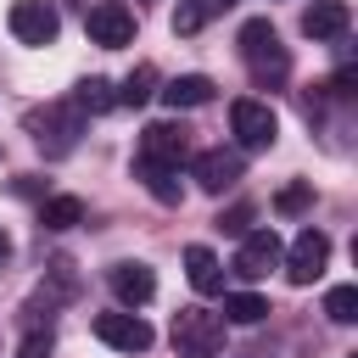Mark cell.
Wrapping results in <instances>:
<instances>
[{"instance_id": "obj_4", "label": "cell", "mask_w": 358, "mask_h": 358, "mask_svg": "<svg viewBox=\"0 0 358 358\" xmlns=\"http://www.w3.org/2000/svg\"><path fill=\"white\" fill-rule=\"evenodd\" d=\"M229 134H235L241 151H268V145L280 140V117H274L268 101L241 95V101H229Z\"/></svg>"}, {"instance_id": "obj_26", "label": "cell", "mask_w": 358, "mask_h": 358, "mask_svg": "<svg viewBox=\"0 0 358 358\" xmlns=\"http://www.w3.org/2000/svg\"><path fill=\"white\" fill-rule=\"evenodd\" d=\"M6 257H11V235L0 229V263H6Z\"/></svg>"}, {"instance_id": "obj_2", "label": "cell", "mask_w": 358, "mask_h": 358, "mask_svg": "<svg viewBox=\"0 0 358 358\" xmlns=\"http://www.w3.org/2000/svg\"><path fill=\"white\" fill-rule=\"evenodd\" d=\"M28 134H34V145L45 157H67L78 145V134H84V112L73 101H50V106L28 112Z\"/></svg>"}, {"instance_id": "obj_18", "label": "cell", "mask_w": 358, "mask_h": 358, "mask_svg": "<svg viewBox=\"0 0 358 358\" xmlns=\"http://www.w3.org/2000/svg\"><path fill=\"white\" fill-rule=\"evenodd\" d=\"M218 11H229V0H179V11H173V34H201Z\"/></svg>"}, {"instance_id": "obj_21", "label": "cell", "mask_w": 358, "mask_h": 358, "mask_svg": "<svg viewBox=\"0 0 358 358\" xmlns=\"http://www.w3.org/2000/svg\"><path fill=\"white\" fill-rule=\"evenodd\" d=\"M73 106H78L84 117H101V112H112V106H117V90H112L106 78H84V84H78V95H73Z\"/></svg>"}, {"instance_id": "obj_22", "label": "cell", "mask_w": 358, "mask_h": 358, "mask_svg": "<svg viewBox=\"0 0 358 358\" xmlns=\"http://www.w3.org/2000/svg\"><path fill=\"white\" fill-rule=\"evenodd\" d=\"M324 319L330 324H352L358 319V285H330L324 291Z\"/></svg>"}, {"instance_id": "obj_7", "label": "cell", "mask_w": 358, "mask_h": 358, "mask_svg": "<svg viewBox=\"0 0 358 358\" xmlns=\"http://www.w3.org/2000/svg\"><path fill=\"white\" fill-rule=\"evenodd\" d=\"M95 341H106L112 352H145L157 336H151V324L140 319V313H129V308H117V313H95Z\"/></svg>"}, {"instance_id": "obj_23", "label": "cell", "mask_w": 358, "mask_h": 358, "mask_svg": "<svg viewBox=\"0 0 358 358\" xmlns=\"http://www.w3.org/2000/svg\"><path fill=\"white\" fill-rule=\"evenodd\" d=\"M308 207H313V185H285V190L274 196V213H285V218H291V213H308Z\"/></svg>"}, {"instance_id": "obj_15", "label": "cell", "mask_w": 358, "mask_h": 358, "mask_svg": "<svg viewBox=\"0 0 358 358\" xmlns=\"http://www.w3.org/2000/svg\"><path fill=\"white\" fill-rule=\"evenodd\" d=\"M185 274H190V285H196L201 296H218V291H224V263H218L207 246H185Z\"/></svg>"}, {"instance_id": "obj_6", "label": "cell", "mask_w": 358, "mask_h": 358, "mask_svg": "<svg viewBox=\"0 0 358 358\" xmlns=\"http://www.w3.org/2000/svg\"><path fill=\"white\" fill-rule=\"evenodd\" d=\"M280 257H285V274H291V285H313V280L324 274V263H330V235L308 224V229L291 241V252H280Z\"/></svg>"}, {"instance_id": "obj_12", "label": "cell", "mask_w": 358, "mask_h": 358, "mask_svg": "<svg viewBox=\"0 0 358 358\" xmlns=\"http://www.w3.org/2000/svg\"><path fill=\"white\" fill-rule=\"evenodd\" d=\"M106 285H112V296H117L123 308H145V302L157 296L151 263H112V268H106Z\"/></svg>"}, {"instance_id": "obj_9", "label": "cell", "mask_w": 358, "mask_h": 358, "mask_svg": "<svg viewBox=\"0 0 358 358\" xmlns=\"http://www.w3.org/2000/svg\"><path fill=\"white\" fill-rule=\"evenodd\" d=\"M190 173H196V185H201L207 196H224V190H235V185H241V173H246V157H241V151H224V145H213V151H201V157L190 162Z\"/></svg>"}, {"instance_id": "obj_16", "label": "cell", "mask_w": 358, "mask_h": 358, "mask_svg": "<svg viewBox=\"0 0 358 358\" xmlns=\"http://www.w3.org/2000/svg\"><path fill=\"white\" fill-rule=\"evenodd\" d=\"M134 173L145 179V190L162 201V207H179L185 201V185H179V168H162V162H140L134 157Z\"/></svg>"}, {"instance_id": "obj_24", "label": "cell", "mask_w": 358, "mask_h": 358, "mask_svg": "<svg viewBox=\"0 0 358 358\" xmlns=\"http://www.w3.org/2000/svg\"><path fill=\"white\" fill-rule=\"evenodd\" d=\"M17 358H50V324H28V336L17 341Z\"/></svg>"}, {"instance_id": "obj_27", "label": "cell", "mask_w": 358, "mask_h": 358, "mask_svg": "<svg viewBox=\"0 0 358 358\" xmlns=\"http://www.w3.org/2000/svg\"><path fill=\"white\" fill-rule=\"evenodd\" d=\"M347 358H358V352H347Z\"/></svg>"}, {"instance_id": "obj_3", "label": "cell", "mask_w": 358, "mask_h": 358, "mask_svg": "<svg viewBox=\"0 0 358 358\" xmlns=\"http://www.w3.org/2000/svg\"><path fill=\"white\" fill-rule=\"evenodd\" d=\"M224 319L207 308H179L173 313V352L179 358H218L224 352Z\"/></svg>"}, {"instance_id": "obj_10", "label": "cell", "mask_w": 358, "mask_h": 358, "mask_svg": "<svg viewBox=\"0 0 358 358\" xmlns=\"http://www.w3.org/2000/svg\"><path fill=\"white\" fill-rule=\"evenodd\" d=\"M6 28H11L22 45H50V39H56V28H62V17H56V6H50V0H17V6H11V17H6Z\"/></svg>"}, {"instance_id": "obj_11", "label": "cell", "mask_w": 358, "mask_h": 358, "mask_svg": "<svg viewBox=\"0 0 358 358\" xmlns=\"http://www.w3.org/2000/svg\"><path fill=\"white\" fill-rule=\"evenodd\" d=\"M280 252H285V246H280V235H274L268 224H263V229H246V235H241V252H235V274H241V280H263V274L280 263Z\"/></svg>"}, {"instance_id": "obj_1", "label": "cell", "mask_w": 358, "mask_h": 358, "mask_svg": "<svg viewBox=\"0 0 358 358\" xmlns=\"http://www.w3.org/2000/svg\"><path fill=\"white\" fill-rule=\"evenodd\" d=\"M235 50H241V62H246V73H252L257 84L280 90V84L291 78V50L280 45V34H274V22H268V17H252V22H241V34H235Z\"/></svg>"}, {"instance_id": "obj_17", "label": "cell", "mask_w": 358, "mask_h": 358, "mask_svg": "<svg viewBox=\"0 0 358 358\" xmlns=\"http://www.w3.org/2000/svg\"><path fill=\"white\" fill-rule=\"evenodd\" d=\"M73 224H84V201L78 196H50V201H39V229H73Z\"/></svg>"}, {"instance_id": "obj_19", "label": "cell", "mask_w": 358, "mask_h": 358, "mask_svg": "<svg viewBox=\"0 0 358 358\" xmlns=\"http://www.w3.org/2000/svg\"><path fill=\"white\" fill-rule=\"evenodd\" d=\"M263 313H268V302L257 291H224V313H218L224 324H257Z\"/></svg>"}, {"instance_id": "obj_25", "label": "cell", "mask_w": 358, "mask_h": 358, "mask_svg": "<svg viewBox=\"0 0 358 358\" xmlns=\"http://www.w3.org/2000/svg\"><path fill=\"white\" fill-rule=\"evenodd\" d=\"M246 218H252V207H229V213H218V229H229V235H246Z\"/></svg>"}, {"instance_id": "obj_5", "label": "cell", "mask_w": 358, "mask_h": 358, "mask_svg": "<svg viewBox=\"0 0 358 358\" xmlns=\"http://www.w3.org/2000/svg\"><path fill=\"white\" fill-rule=\"evenodd\" d=\"M84 28H90V39H95L101 50H123V45H134V28H140V17H134L123 0H101V6H90Z\"/></svg>"}, {"instance_id": "obj_20", "label": "cell", "mask_w": 358, "mask_h": 358, "mask_svg": "<svg viewBox=\"0 0 358 358\" xmlns=\"http://www.w3.org/2000/svg\"><path fill=\"white\" fill-rule=\"evenodd\" d=\"M112 90H117V106H145V101L157 95V67L140 62V67H134L123 84H112Z\"/></svg>"}, {"instance_id": "obj_13", "label": "cell", "mask_w": 358, "mask_h": 358, "mask_svg": "<svg viewBox=\"0 0 358 358\" xmlns=\"http://www.w3.org/2000/svg\"><path fill=\"white\" fill-rule=\"evenodd\" d=\"M347 28H352V6L347 0H313L302 11V34L308 39H341Z\"/></svg>"}, {"instance_id": "obj_8", "label": "cell", "mask_w": 358, "mask_h": 358, "mask_svg": "<svg viewBox=\"0 0 358 358\" xmlns=\"http://www.w3.org/2000/svg\"><path fill=\"white\" fill-rule=\"evenodd\" d=\"M185 157H190V134H185V123H145V129H140V162L185 168Z\"/></svg>"}, {"instance_id": "obj_14", "label": "cell", "mask_w": 358, "mask_h": 358, "mask_svg": "<svg viewBox=\"0 0 358 358\" xmlns=\"http://www.w3.org/2000/svg\"><path fill=\"white\" fill-rule=\"evenodd\" d=\"M157 95H162L173 112H190V106H207V101H213V78H207V73H179V78H168Z\"/></svg>"}]
</instances>
